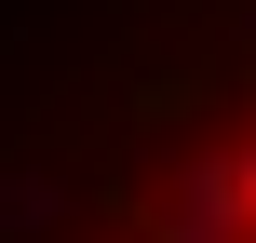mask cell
I'll use <instances>...</instances> for the list:
<instances>
[{
  "label": "cell",
  "mask_w": 256,
  "mask_h": 243,
  "mask_svg": "<svg viewBox=\"0 0 256 243\" xmlns=\"http://www.w3.org/2000/svg\"><path fill=\"white\" fill-rule=\"evenodd\" d=\"M243 189H256V176H243Z\"/></svg>",
  "instance_id": "6da1fadb"
}]
</instances>
